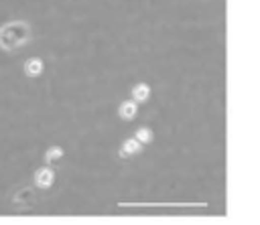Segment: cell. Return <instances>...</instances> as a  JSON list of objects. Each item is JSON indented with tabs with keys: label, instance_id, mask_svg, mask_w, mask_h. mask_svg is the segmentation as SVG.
<instances>
[{
	"label": "cell",
	"instance_id": "obj_7",
	"mask_svg": "<svg viewBox=\"0 0 260 225\" xmlns=\"http://www.w3.org/2000/svg\"><path fill=\"white\" fill-rule=\"evenodd\" d=\"M63 154H65V150L61 146H49L45 150V154H43V160H45V164H51V162L63 158Z\"/></svg>",
	"mask_w": 260,
	"mask_h": 225
},
{
	"label": "cell",
	"instance_id": "obj_6",
	"mask_svg": "<svg viewBox=\"0 0 260 225\" xmlns=\"http://www.w3.org/2000/svg\"><path fill=\"white\" fill-rule=\"evenodd\" d=\"M130 95H132V99H134L136 103H142V101H146V99L150 97V85H148V83H136V85L132 87Z\"/></svg>",
	"mask_w": 260,
	"mask_h": 225
},
{
	"label": "cell",
	"instance_id": "obj_4",
	"mask_svg": "<svg viewBox=\"0 0 260 225\" xmlns=\"http://www.w3.org/2000/svg\"><path fill=\"white\" fill-rule=\"evenodd\" d=\"M136 114H138V103H136L134 99H126V101H122V103L118 105V116H120L122 120H126V122L134 120Z\"/></svg>",
	"mask_w": 260,
	"mask_h": 225
},
{
	"label": "cell",
	"instance_id": "obj_2",
	"mask_svg": "<svg viewBox=\"0 0 260 225\" xmlns=\"http://www.w3.org/2000/svg\"><path fill=\"white\" fill-rule=\"evenodd\" d=\"M55 178H57V174L51 166H41L32 174V182L37 189H51L55 184Z\"/></svg>",
	"mask_w": 260,
	"mask_h": 225
},
{
	"label": "cell",
	"instance_id": "obj_5",
	"mask_svg": "<svg viewBox=\"0 0 260 225\" xmlns=\"http://www.w3.org/2000/svg\"><path fill=\"white\" fill-rule=\"evenodd\" d=\"M142 150V144L136 140V138H126L122 144H120V156L122 158H128V156H134Z\"/></svg>",
	"mask_w": 260,
	"mask_h": 225
},
{
	"label": "cell",
	"instance_id": "obj_1",
	"mask_svg": "<svg viewBox=\"0 0 260 225\" xmlns=\"http://www.w3.org/2000/svg\"><path fill=\"white\" fill-rule=\"evenodd\" d=\"M30 24L24 18H12L0 24V51L16 53L30 41Z\"/></svg>",
	"mask_w": 260,
	"mask_h": 225
},
{
	"label": "cell",
	"instance_id": "obj_3",
	"mask_svg": "<svg viewBox=\"0 0 260 225\" xmlns=\"http://www.w3.org/2000/svg\"><path fill=\"white\" fill-rule=\"evenodd\" d=\"M22 73L30 79L35 77H41L45 73V61L41 57H28L24 63H22Z\"/></svg>",
	"mask_w": 260,
	"mask_h": 225
},
{
	"label": "cell",
	"instance_id": "obj_8",
	"mask_svg": "<svg viewBox=\"0 0 260 225\" xmlns=\"http://www.w3.org/2000/svg\"><path fill=\"white\" fill-rule=\"evenodd\" d=\"M134 138H136L140 144H146V142H150V140H152V130H150V128H138Z\"/></svg>",
	"mask_w": 260,
	"mask_h": 225
}]
</instances>
